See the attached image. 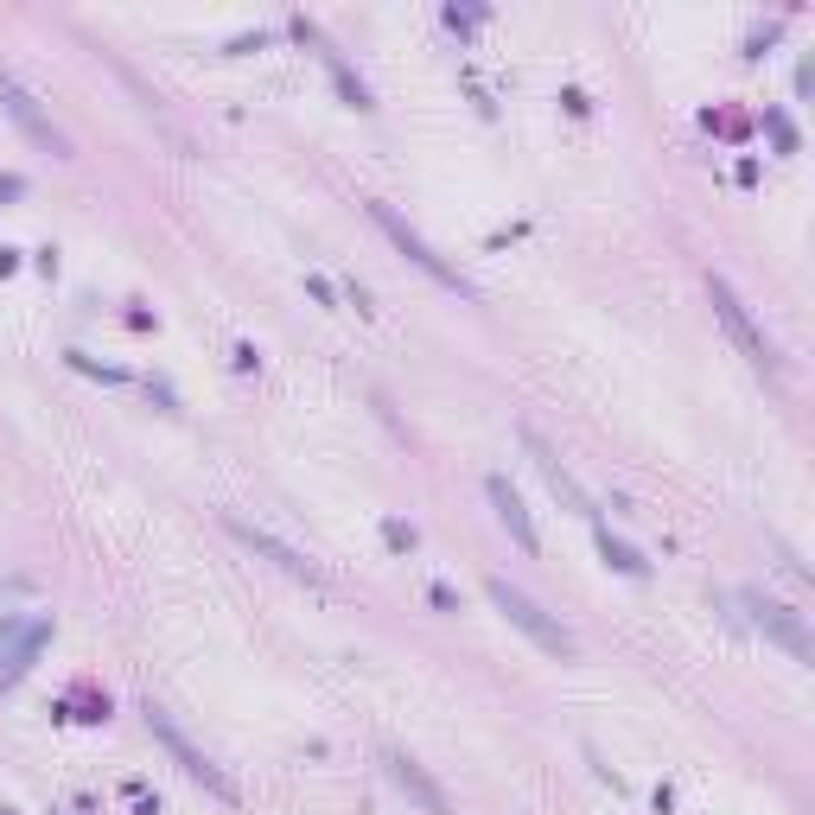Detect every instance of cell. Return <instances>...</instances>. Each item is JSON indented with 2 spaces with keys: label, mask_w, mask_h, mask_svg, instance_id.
<instances>
[{
  "label": "cell",
  "mask_w": 815,
  "mask_h": 815,
  "mask_svg": "<svg viewBox=\"0 0 815 815\" xmlns=\"http://www.w3.org/2000/svg\"><path fill=\"white\" fill-rule=\"evenodd\" d=\"M484 593H491V605H497V612H504V618L516 624V631L529 637V644H542L548 656H561V663L574 656V631H567L561 618H548L542 605H535V599L523 593V586H510L504 574H491V580H484Z\"/></svg>",
  "instance_id": "1"
},
{
  "label": "cell",
  "mask_w": 815,
  "mask_h": 815,
  "mask_svg": "<svg viewBox=\"0 0 815 815\" xmlns=\"http://www.w3.org/2000/svg\"><path fill=\"white\" fill-rule=\"evenodd\" d=\"M223 529H230V535H236L242 548H255V554H262V561H274V567H281V574H293V580H306V586H325V574H319V567H312V561H306L300 548H287L281 535H268V529L242 523V516H223Z\"/></svg>",
  "instance_id": "6"
},
{
  "label": "cell",
  "mask_w": 815,
  "mask_h": 815,
  "mask_svg": "<svg viewBox=\"0 0 815 815\" xmlns=\"http://www.w3.org/2000/svg\"><path fill=\"white\" fill-rule=\"evenodd\" d=\"M383 535H389V548H414V529L408 523H383Z\"/></svg>",
  "instance_id": "15"
},
{
  "label": "cell",
  "mask_w": 815,
  "mask_h": 815,
  "mask_svg": "<svg viewBox=\"0 0 815 815\" xmlns=\"http://www.w3.org/2000/svg\"><path fill=\"white\" fill-rule=\"evenodd\" d=\"M745 612H752V624L771 637V644H784L796 663H815V637H809V624H803V612L796 605H784V599H765V593H745L739 599Z\"/></svg>",
  "instance_id": "5"
},
{
  "label": "cell",
  "mask_w": 815,
  "mask_h": 815,
  "mask_svg": "<svg viewBox=\"0 0 815 815\" xmlns=\"http://www.w3.org/2000/svg\"><path fill=\"white\" fill-rule=\"evenodd\" d=\"M370 217H376V230H383V236H389V242H395V249H402V255H408V262H414V268H421V274H433V281H440L446 293H459V300H472V281H465V274H459V268H446V262H440V255H433V249H427V242H421V236H414V230H408V223H402V217H395V211H389V204H370Z\"/></svg>",
  "instance_id": "4"
},
{
  "label": "cell",
  "mask_w": 815,
  "mask_h": 815,
  "mask_svg": "<svg viewBox=\"0 0 815 815\" xmlns=\"http://www.w3.org/2000/svg\"><path fill=\"white\" fill-rule=\"evenodd\" d=\"M147 726H153V739H160V745H166V752H172V758H179V771H185V777H192V784H204V790H211V796H217V803H236V784H230V777H223V771L211 765V758H204V752H198V745H192V739H185V733H179V726H172V714H166V707H153V701H147Z\"/></svg>",
  "instance_id": "3"
},
{
  "label": "cell",
  "mask_w": 815,
  "mask_h": 815,
  "mask_svg": "<svg viewBox=\"0 0 815 815\" xmlns=\"http://www.w3.org/2000/svg\"><path fill=\"white\" fill-rule=\"evenodd\" d=\"M383 765H389V777H395V784H402V790H408V796H414V803H421L427 815H453V803H446V790L427 777V765H414L408 752H389Z\"/></svg>",
  "instance_id": "9"
},
{
  "label": "cell",
  "mask_w": 815,
  "mask_h": 815,
  "mask_svg": "<svg viewBox=\"0 0 815 815\" xmlns=\"http://www.w3.org/2000/svg\"><path fill=\"white\" fill-rule=\"evenodd\" d=\"M325 64H332V77H338V90H344V102H351V109H370V90H363V83L344 71L338 64V51H325Z\"/></svg>",
  "instance_id": "13"
},
{
  "label": "cell",
  "mask_w": 815,
  "mask_h": 815,
  "mask_svg": "<svg viewBox=\"0 0 815 815\" xmlns=\"http://www.w3.org/2000/svg\"><path fill=\"white\" fill-rule=\"evenodd\" d=\"M13 268H20V255H13V249H0V274H13Z\"/></svg>",
  "instance_id": "16"
},
{
  "label": "cell",
  "mask_w": 815,
  "mask_h": 815,
  "mask_svg": "<svg viewBox=\"0 0 815 815\" xmlns=\"http://www.w3.org/2000/svg\"><path fill=\"white\" fill-rule=\"evenodd\" d=\"M0 102H7V115L20 121V128H26V134H32V141H39V147H51V153H71V141H64L58 128H51V115H45L39 102L26 96V83L13 77V71H0Z\"/></svg>",
  "instance_id": "8"
},
{
  "label": "cell",
  "mask_w": 815,
  "mask_h": 815,
  "mask_svg": "<svg viewBox=\"0 0 815 815\" xmlns=\"http://www.w3.org/2000/svg\"><path fill=\"white\" fill-rule=\"evenodd\" d=\"M306 293H312V300H319V306H332V300H338V287L325 281V274H306Z\"/></svg>",
  "instance_id": "14"
},
{
  "label": "cell",
  "mask_w": 815,
  "mask_h": 815,
  "mask_svg": "<svg viewBox=\"0 0 815 815\" xmlns=\"http://www.w3.org/2000/svg\"><path fill=\"white\" fill-rule=\"evenodd\" d=\"M599 554H605V567H618V574H631V580H644V574H650V561H644L637 548L612 542V529H599Z\"/></svg>",
  "instance_id": "12"
},
{
  "label": "cell",
  "mask_w": 815,
  "mask_h": 815,
  "mask_svg": "<svg viewBox=\"0 0 815 815\" xmlns=\"http://www.w3.org/2000/svg\"><path fill=\"white\" fill-rule=\"evenodd\" d=\"M523 446H529V459H535V472H542V478H548V491H554V497H561V504H567V510H574V516H586V523H593V516H599V510H593V497H586V491H580V484H574V472H567V465H561V459H554V446H548V440H542V433H535V427H523Z\"/></svg>",
  "instance_id": "7"
},
{
  "label": "cell",
  "mask_w": 815,
  "mask_h": 815,
  "mask_svg": "<svg viewBox=\"0 0 815 815\" xmlns=\"http://www.w3.org/2000/svg\"><path fill=\"white\" fill-rule=\"evenodd\" d=\"M484 491H491V510H497V523H504V529L516 535V548H523V554H535V548H542V535H535L529 510H523V497L510 491V478H484Z\"/></svg>",
  "instance_id": "10"
},
{
  "label": "cell",
  "mask_w": 815,
  "mask_h": 815,
  "mask_svg": "<svg viewBox=\"0 0 815 815\" xmlns=\"http://www.w3.org/2000/svg\"><path fill=\"white\" fill-rule=\"evenodd\" d=\"M707 293H714V312H720V325H726V332H733V344H739V351L752 357V363H758L765 376H777V370H784L777 344L765 338V325H758L752 312H745V300L733 293V281H726V274H714V281H707Z\"/></svg>",
  "instance_id": "2"
},
{
  "label": "cell",
  "mask_w": 815,
  "mask_h": 815,
  "mask_svg": "<svg viewBox=\"0 0 815 815\" xmlns=\"http://www.w3.org/2000/svg\"><path fill=\"white\" fill-rule=\"evenodd\" d=\"M45 637H51V624H45V618L20 624V637H13V644H7V656H0V688H7V682H20V675L32 669V656L45 650Z\"/></svg>",
  "instance_id": "11"
}]
</instances>
